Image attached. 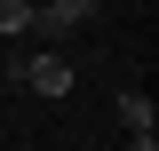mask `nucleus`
<instances>
[{
	"mask_svg": "<svg viewBox=\"0 0 159 151\" xmlns=\"http://www.w3.org/2000/svg\"><path fill=\"white\" fill-rule=\"evenodd\" d=\"M8 80H16V88H32V95H48V103H64V95L80 88V72L64 56H32V64H8Z\"/></svg>",
	"mask_w": 159,
	"mask_h": 151,
	"instance_id": "obj_1",
	"label": "nucleus"
},
{
	"mask_svg": "<svg viewBox=\"0 0 159 151\" xmlns=\"http://www.w3.org/2000/svg\"><path fill=\"white\" fill-rule=\"evenodd\" d=\"M88 16H96V0H48V8H32V32L64 40V32H80Z\"/></svg>",
	"mask_w": 159,
	"mask_h": 151,
	"instance_id": "obj_2",
	"label": "nucleus"
},
{
	"mask_svg": "<svg viewBox=\"0 0 159 151\" xmlns=\"http://www.w3.org/2000/svg\"><path fill=\"white\" fill-rule=\"evenodd\" d=\"M119 127H127V143H135V151H151V143H159V112H151V95H135V88L119 95Z\"/></svg>",
	"mask_w": 159,
	"mask_h": 151,
	"instance_id": "obj_3",
	"label": "nucleus"
},
{
	"mask_svg": "<svg viewBox=\"0 0 159 151\" xmlns=\"http://www.w3.org/2000/svg\"><path fill=\"white\" fill-rule=\"evenodd\" d=\"M0 32H8V40L32 32V0H0Z\"/></svg>",
	"mask_w": 159,
	"mask_h": 151,
	"instance_id": "obj_4",
	"label": "nucleus"
}]
</instances>
